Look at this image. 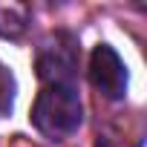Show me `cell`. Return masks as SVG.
<instances>
[{"label": "cell", "mask_w": 147, "mask_h": 147, "mask_svg": "<svg viewBox=\"0 0 147 147\" xmlns=\"http://www.w3.org/2000/svg\"><path fill=\"white\" fill-rule=\"evenodd\" d=\"M12 104V78L0 69V110H6Z\"/></svg>", "instance_id": "5b68a950"}, {"label": "cell", "mask_w": 147, "mask_h": 147, "mask_svg": "<svg viewBox=\"0 0 147 147\" xmlns=\"http://www.w3.org/2000/svg\"><path fill=\"white\" fill-rule=\"evenodd\" d=\"M90 81L110 101H121L127 95V66L110 43H98L92 49V55H90Z\"/></svg>", "instance_id": "3957f363"}, {"label": "cell", "mask_w": 147, "mask_h": 147, "mask_svg": "<svg viewBox=\"0 0 147 147\" xmlns=\"http://www.w3.org/2000/svg\"><path fill=\"white\" fill-rule=\"evenodd\" d=\"M32 124L49 141H63L84 121V104L75 87H46L32 104Z\"/></svg>", "instance_id": "6da1fadb"}, {"label": "cell", "mask_w": 147, "mask_h": 147, "mask_svg": "<svg viewBox=\"0 0 147 147\" xmlns=\"http://www.w3.org/2000/svg\"><path fill=\"white\" fill-rule=\"evenodd\" d=\"M35 69L38 78L49 87H72L78 72V43L66 32H55L49 35L35 58Z\"/></svg>", "instance_id": "7a4b0ae2"}, {"label": "cell", "mask_w": 147, "mask_h": 147, "mask_svg": "<svg viewBox=\"0 0 147 147\" xmlns=\"http://www.w3.org/2000/svg\"><path fill=\"white\" fill-rule=\"evenodd\" d=\"M26 29V9L18 3H0V38H18Z\"/></svg>", "instance_id": "277c9868"}]
</instances>
